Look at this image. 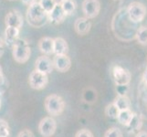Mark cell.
I'll return each instance as SVG.
<instances>
[{
  "mask_svg": "<svg viewBox=\"0 0 147 137\" xmlns=\"http://www.w3.org/2000/svg\"><path fill=\"white\" fill-rule=\"evenodd\" d=\"M133 115H134V113L130 109L124 110V111H120L116 119L118 120V121L121 124L127 126L130 123L131 117H133Z\"/></svg>",
  "mask_w": 147,
  "mask_h": 137,
  "instance_id": "obj_19",
  "label": "cell"
},
{
  "mask_svg": "<svg viewBox=\"0 0 147 137\" xmlns=\"http://www.w3.org/2000/svg\"><path fill=\"white\" fill-rule=\"evenodd\" d=\"M0 45H3V40H2L1 37H0Z\"/></svg>",
  "mask_w": 147,
  "mask_h": 137,
  "instance_id": "obj_34",
  "label": "cell"
},
{
  "mask_svg": "<svg viewBox=\"0 0 147 137\" xmlns=\"http://www.w3.org/2000/svg\"><path fill=\"white\" fill-rule=\"evenodd\" d=\"M18 137H35L33 133L28 129H24L18 133Z\"/></svg>",
  "mask_w": 147,
  "mask_h": 137,
  "instance_id": "obj_27",
  "label": "cell"
},
{
  "mask_svg": "<svg viewBox=\"0 0 147 137\" xmlns=\"http://www.w3.org/2000/svg\"><path fill=\"white\" fill-rule=\"evenodd\" d=\"M45 108L48 113L52 116L60 115L65 109L63 99L57 94H50L45 99Z\"/></svg>",
  "mask_w": 147,
  "mask_h": 137,
  "instance_id": "obj_3",
  "label": "cell"
},
{
  "mask_svg": "<svg viewBox=\"0 0 147 137\" xmlns=\"http://www.w3.org/2000/svg\"><path fill=\"white\" fill-rule=\"evenodd\" d=\"M53 1L56 5H61L64 0H53Z\"/></svg>",
  "mask_w": 147,
  "mask_h": 137,
  "instance_id": "obj_32",
  "label": "cell"
},
{
  "mask_svg": "<svg viewBox=\"0 0 147 137\" xmlns=\"http://www.w3.org/2000/svg\"><path fill=\"white\" fill-rule=\"evenodd\" d=\"M4 51H5V49H4L3 45H0V58H1L2 56H3V54H4Z\"/></svg>",
  "mask_w": 147,
  "mask_h": 137,
  "instance_id": "obj_31",
  "label": "cell"
},
{
  "mask_svg": "<svg viewBox=\"0 0 147 137\" xmlns=\"http://www.w3.org/2000/svg\"><path fill=\"white\" fill-rule=\"evenodd\" d=\"M53 63L49 57L46 55L40 56L38 57L35 62V70L39 72H42L44 74H49L53 70Z\"/></svg>",
  "mask_w": 147,
  "mask_h": 137,
  "instance_id": "obj_10",
  "label": "cell"
},
{
  "mask_svg": "<svg viewBox=\"0 0 147 137\" xmlns=\"http://www.w3.org/2000/svg\"><path fill=\"white\" fill-rule=\"evenodd\" d=\"M114 105L118 108L119 111H124L130 109V100L126 95H118L113 101Z\"/></svg>",
  "mask_w": 147,
  "mask_h": 137,
  "instance_id": "obj_18",
  "label": "cell"
},
{
  "mask_svg": "<svg viewBox=\"0 0 147 137\" xmlns=\"http://www.w3.org/2000/svg\"><path fill=\"white\" fill-rule=\"evenodd\" d=\"M135 137H147V132L140 131V132H138V134H136Z\"/></svg>",
  "mask_w": 147,
  "mask_h": 137,
  "instance_id": "obj_29",
  "label": "cell"
},
{
  "mask_svg": "<svg viewBox=\"0 0 147 137\" xmlns=\"http://www.w3.org/2000/svg\"><path fill=\"white\" fill-rule=\"evenodd\" d=\"M10 1H14V0H10Z\"/></svg>",
  "mask_w": 147,
  "mask_h": 137,
  "instance_id": "obj_36",
  "label": "cell"
},
{
  "mask_svg": "<svg viewBox=\"0 0 147 137\" xmlns=\"http://www.w3.org/2000/svg\"><path fill=\"white\" fill-rule=\"evenodd\" d=\"M100 11V3L99 0H84L82 2V12L86 18H96Z\"/></svg>",
  "mask_w": 147,
  "mask_h": 137,
  "instance_id": "obj_8",
  "label": "cell"
},
{
  "mask_svg": "<svg viewBox=\"0 0 147 137\" xmlns=\"http://www.w3.org/2000/svg\"><path fill=\"white\" fill-rule=\"evenodd\" d=\"M119 111H120L114 105L113 103H111V104H108L107 106H106V108H105V114H106V116H108V117H110L111 119H116V118H117Z\"/></svg>",
  "mask_w": 147,
  "mask_h": 137,
  "instance_id": "obj_22",
  "label": "cell"
},
{
  "mask_svg": "<svg viewBox=\"0 0 147 137\" xmlns=\"http://www.w3.org/2000/svg\"><path fill=\"white\" fill-rule=\"evenodd\" d=\"M90 28H92V23H90V19L84 18H79L76 19L74 23V29L76 33L80 36H84L87 35Z\"/></svg>",
  "mask_w": 147,
  "mask_h": 137,
  "instance_id": "obj_13",
  "label": "cell"
},
{
  "mask_svg": "<svg viewBox=\"0 0 147 137\" xmlns=\"http://www.w3.org/2000/svg\"><path fill=\"white\" fill-rule=\"evenodd\" d=\"M38 4L40 5V7L45 10V12L47 14H49L51 11L54 8V7L56 6V4L54 3L53 0H39Z\"/></svg>",
  "mask_w": 147,
  "mask_h": 137,
  "instance_id": "obj_23",
  "label": "cell"
},
{
  "mask_svg": "<svg viewBox=\"0 0 147 137\" xmlns=\"http://www.w3.org/2000/svg\"><path fill=\"white\" fill-rule=\"evenodd\" d=\"M49 82V78L47 74L39 72L38 70H34L28 77L29 86L34 90H42L47 86Z\"/></svg>",
  "mask_w": 147,
  "mask_h": 137,
  "instance_id": "obj_6",
  "label": "cell"
},
{
  "mask_svg": "<svg viewBox=\"0 0 147 137\" xmlns=\"http://www.w3.org/2000/svg\"><path fill=\"white\" fill-rule=\"evenodd\" d=\"M66 17L67 16L65 15L61 6L60 5H56L54 8L48 14V20L51 24L59 25L64 21Z\"/></svg>",
  "mask_w": 147,
  "mask_h": 137,
  "instance_id": "obj_12",
  "label": "cell"
},
{
  "mask_svg": "<svg viewBox=\"0 0 147 137\" xmlns=\"http://www.w3.org/2000/svg\"><path fill=\"white\" fill-rule=\"evenodd\" d=\"M75 137H94L92 133L88 129H82L77 132Z\"/></svg>",
  "mask_w": 147,
  "mask_h": 137,
  "instance_id": "obj_26",
  "label": "cell"
},
{
  "mask_svg": "<svg viewBox=\"0 0 147 137\" xmlns=\"http://www.w3.org/2000/svg\"><path fill=\"white\" fill-rule=\"evenodd\" d=\"M104 137H123V133L117 127H111L106 131Z\"/></svg>",
  "mask_w": 147,
  "mask_h": 137,
  "instance_id": "obj_25",
  "label": "cell"
},
{
  "mask_svg": "<svg viewBox=\"0 0 147 137\" xmlns=\"http://www.w3.org/2000/svg\"><path fill=\"white\" fill-rule=\"evenodd\" d=\"M12 54L15 61L18 63H26L31 55V49L26 39L18 38L12 46Z\"/></svg>",
  "mask_w": 147,
  "mask_h": 137,
  "instance_id": "obj_2",
  "label": "cell"
},
{
  "mask_svg": "<svg viewBox=\"0 0 147 137\" xmlns=\"http://www.w3.org/2000/svg\"><path fill=\"white\" fill-rule=\"evenodd\" d=\"M21 1H22V3H23L24 5H26V6H28V7L31 6L32 4L38 2L37 0H21Z\"/></svg>",
  "mask_w": 147,
  "mask_h": 137,
  "instance_id": "obj_28",
  "label": "cell"
},
{
  "mask_svg": "<svg viewBox=\"0 0 147 137\" xmlns=\"http://www.w3.org/2000/svg\"><path fill=\"white\" fill-rule=\"evenodd\" d=\"M147 8L143 3L134 1L131 2L126 10V14L129 19L134 24L141 23L146 17Z\"/></svg>",
  "mask_w": 147,
  "mask_h": 137,
  "instance_id": "obj_4",
  "label": "cell"
},
{
  "mask_svg": "<svg viewBox=\"0 0 147 137\" xmlns=\"http://www.w3.org/2000/svg\"><path fill=\"white\" fill-rule=\"evenodd\" d=\"M54 39L49 37H43L38 41V49L44 55H50L53 53Z\"/></svg>",
  "mask_w": 147,
  "mask_h": 137,
  "instance_id": "obj_14",
  "label": "cell"
},
{
  "mask_svg": "<svg viewBox=\"0 0 147 137\" xmlns=\"http://www.w3.org/2000/svg\"><path fill=\"white\" fill-rule=\"evenodd\" d=\"M24 20L22 15L18 10H11L9 11L5 18V24L7 27H12L20 29L23 26Z\"/></svg>",
  "mask_w": 147,
  "mask_h": 137,
  "instance_id": "obj_9",
  "label": "cell"
},
{
  "mask_svg": "<svg viewBox=\"0 0 147 137\" xmlns=\"http://www.w3.org/2000/svg\"><path fill=\"white\" fill-rule=\"evenodd\" d=\"M10 134L9 125L6 121L0 119V137H8Z\"/></svg>",
  "mask_w": 147,
  "mask_h": 137,
  "instance_id": "obj_24",
  "label": "cell"
},
{
  "mask_svg": "<svg viewBox=\"0 0 147 137\" xmlns=\"http://www.w3.org/2000/svg\"><path fill=\"white\" fill-rule=\"evenodd\" d=\"M53 53L55 55H67L69 51V45L63 38H55Z\"/></svg>",
  "mask_w": 147,
  "mask_h": 137,
  "instance_id": "obj_15",
  "label": "cell"
},
{
  "mask_svg": "<svg viewBox=\"0 0 147 137\" xmlns=\"http://www.w3.org/2000/svg\"><path fill=\"white\" fill-rule=\"evenodd\" d=\"M0 108H1V101H0Z\"/></svg>",
  "mask_w": 147,
  "mask_h": 137,
  "instance_id": "obj_35",
  "label": "cell"
},
{
  "mask_svg": "<svg viewBox=\"0 0 147 137\" xmlns=\"http://www.w3.org/2000/svg\"><path fill=\"white\" fill-rule=\"evenodd\" d=\"M27 20L28 24L33 28H41L48 20V14L40 7L38 2H36L29 6L27 10Z\"/></svg>",
  "mask_w": 147,
  "mask_h": 137,
  "instance_id": "obj_1",
  "label": "cell"
},
{
  "mask_svg": "<svg viewBox=\"0 0 147 137\" xmlns=\"http://www.w3.org/2000/svg\"><path fill=\"white\" fill-rule=\"evenodd\" d=\"M52 63L53 67L59 72H67L71 67V60L68 55H56Z\"/></svg>",
  "mask_w": 147,
  "mask_h": 137,
  "instance_id": "obj_11",
  "label": "cell"
},
{
  "mask_svg": "<svg viewBox=\"0 0 147 137\" xmlns=\"http://www.w3.org/2000/svg\"><path fill=\"white\" fill-rule=\"evenodd\" d=\"M56 129H57V123L51 116L43 118L38 124L39 133L44 137H51L55 134Z\"/></svg>",
  "mask_w": 147,
  "mask_h": 137,
  "instance_id": "obj_7",
  "label": "cell"
},
{
  "mask_svg": "<svg viewBox=\"0 0 147 137\" xmlns=\"http://www.w3.org/2000/svg\"><path fill=\"white\" fill-rule=\"evenodd\" d=\"M135 38L139 44L143 46H147V27H140L135 33Z\"/></svg>",
  "mask_w": 147,
  "mask_h": 137,
  "instance_id": "obj_21",
  "label": "cell"
},
{
  "mask_svg": "<svg viewBox=\"0 0 147 137\" xmlns=\"http://www.w3.org/2000/svg\"><path fill=\"white\" fill-rule=\"evenodd\" d=\"M111 76L114 80V83L121 87V86H127L131 82V73L128 70H126L119 65L113 66L111 70Z\"/></svg>",
  "mask_w": 147,
  "mask_h": 137,
  "instance_id": "obj_5",
  "label": "cell"
},
{
  "mask_svg": "<svg viewBox=\"0 0 147 137\" xmlns=\"http://www.w3.org/2000/svg\"><path fill=\"white\" fill-rule=\"evenodd\" d=\"M60 6H61L66 16L72 15L75 12L76 8H77V4H76L75 0H64Z\"/></svg>",
  "mask_w": 147,
  "mask_h": 137,
  "instance_id": "obj_20",
  "label": "cell"
},
{
  "mask_svg": "<svg viewBox=\"0 0 147 137\" xmlns=\"http://www.w3.org/2000/svg\"><path fill=\"white\" fill-rule=\"evenodd\" d=\"M20 29L12 28V27H7L5 29V42L7 46H13L15 42L18 39Z\"/></svg>",
  "mask_w": 147,
  "mask_h": 137,
  "instance_id": "obj_16",
  "label": "cell"
},
{
  "mask_svg": "<svg viewBox=\"0 0 147 137\" xmlns=\"http://www.w3.org/2000/svg\"><path fill=\"white\" fill-rule=\"evenodd\" d=\"M143 78H144V82L147 84V67L144 70V76H143Z\"/></svg>",
  "mask_w": 147,
  "mask_h": 137,
  "instance_id": "obj_30",
  "label": "cell"
},
{
  "mask_svg": "<svg viewBox=\"0 0 147 137\" xmlns=\"http://www.w3.org/2000/svg\"><path fill=\"white\" fill-rule=\"evenodd\" d=\"M142 125H143V121H142V117L137 114V113H134L133 117H131L129 124L126 126L129 132L131 133H134V132H140Z\"/></svg>",
  "mask_w": 147,
  "mask_h": 137,
  "instance_id": "obj_17",
  "label": "cell"
},
{
  "mask_svg": "<svg viewBox=\"0 0 147 137\" xmlns=\"http://www.w3.org/2000/svg\"><path fill=\"white\" fill-rule=\"evenodd\" d=\"M2 76V68H1V66H0V77Z\"/></svg>",
  "mask_w": 147,
  "mask_h": 137,
  "instance_id": "obj_33",
  "label": "cell"
}]
</instances>
